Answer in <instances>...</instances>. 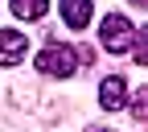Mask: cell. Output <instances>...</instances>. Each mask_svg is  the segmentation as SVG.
Instances as JSON below:
<instances>
[{
  "label": "cell",
  "instance_id": "obj_7",
  "mask_svg": "<svg viewBox=\"0 0 148 132\" xmlns=\"http://www.w3.org/2000/svg\"><path fill=\"white\" fill-rule=\"evenodd\" d=\"M132 116L136 120H148V87H140L136 95H132Z\"/></svg>",
  "mask_w": 148,
  "mask_h": 132
},
{
  "label": "cell",
  "instance_id": "obj_2",
  "mask_svg": "<svg viewBox=\"0 0 148 132\" xmlns=\"http://www.w3.org/2000/svg\"><path fill=\"white\" fill-rule=\"evenodd\" d=\"M99 41H103V50H111V54H127L132 41H136V25L127 21V17L111 12V17L99 21Z\"/></svg>",
  "mask_w": 148,
  "mask_h": 132
},
{
  "label": "cell",
  "instance_id": "obj_5",
  "mask_svg": "<svg viewBox=\"0 0 148 132\" xmlns=\"http://www.w3.org/2000/svg\"><path fill=\"white\" fill-rule=\"evenodd\" d=\"M58 8H62V21H66L70 29H86L90 17H95L90 0H58Z\"/></svg>",
  "mask_w": 148,
  "mask_h": 132
},
{
  "label": "cell",
  "instance_id": "obj_8",
  "mask_svg": "<svg viewBox=\"0 0 148 132\" xmlns=\"http://www.w3.org/2000/svg\"><path fill=\"white\" fill-rule=\"evenodd\" d=\"M132 4H140V8H144V4H148V0H132Z\"/></svg>",
  "mask_w": 148,
  "mask_h": 132
},
{
  "label": "cell",
  "instance_id": "obj_9",
  "mask_svg": "<svg viewBox=\"0 0 148 132\" xmlns=\"http://www.w3.org/2000/svg\"><path fill=\"white\" fill-rule=\"evenodd\" d=\"M90 132H107V128H90Z\"/></svg>",
  "mask_w": 148,
  "mask_h": 132
},
{
  "label": "cell",
  "instance_id": "obj_6",
  "mask_svg": "<svg viewBox=\"0 0 148 132\" xmlns=\"http://www.w3.org/2000/svg\"><path fill=\"white\" fill-rule=\"evenodd\" d=\"M49 12V0H12V17L21 21H41Z\"/></svg>",
  "mask_w": 148,
  "mask_h": 132
},
{
  "label": "cell",
  "instance_id": "obj_4",
  "mask_svg": "<svg viewBox=\"0 0 148 132\" xmlns=\"http://www.w3.org/2000/svg\"><path fill=\"white\" fill-rule=\"evenodd\" d=\"M99 103H103L107 111H119V107L127 103V83L119 79V74H111V79L99 83Z\"/></svg>",
  "mask_w": 148,
  "mask_h": 132
},
{
  "label": "cell",
  "instance_id": "obj_1",
  "mask_svg": "<svg viewBox=\"0 0 148 132\" xmlns=\"http://www.w3.org/2000/svg\"><path fill=\"white\" fill-rule=\"evenodd\" d=\"M82 62H90V50H74V46H62V41H53L37 54V70L53 74V79H70Z\"/></svg>",
  "mask_w": 148,
  "mask_h": 132
},
{
  "label": "cell",
  "instance_id": "obj_3",
  "mask_svg": "<svg viewBox=\"0 0 148 132\" xmlns=\"http://www.w3.org/2000/svg\"><path fill=\"white\" fill-rule=\"evenodd\" d=\"M29 54V37L16 29H0V66H16Z\"/></svg>",
  "mask_w": 148,
  "mask_h": 132
}]
</instances>
